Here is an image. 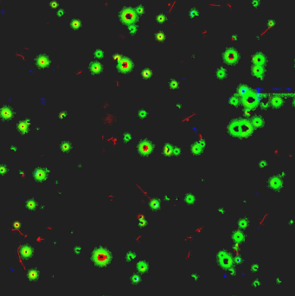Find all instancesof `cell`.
Masks as SVG:
<instances>
[{
	"mask_svg": "<svg viewBox=\"0 0 295 296\" xmlns=\"http://www.w3.org/2000/svg\"><path fill=\"white\" fill-rule=\"evenodd\" d=\"M112 260L111 253L105 248H98L94 250L92 255L93 262L101 268L106 267Z\"/></svg>",
	"mask_w": 295,
	"mask_h": 296,
	"instance_id": "obj_1",
	"label": "cell"
},
{
	"mask_svg": "<svg viewBox=\"0 0 295 296\" xmlns=\"http://www.w3.org/2000/svg\"><path fill=\"white\" fill-rule=\"evenodd\" d=\"M120 19L125 24H132L136 19V14L132 10L126 9L121 12Z\"/></svg>",
	"mask_w": 295,
	"mask_h": 296,
	"instance_id": "obj_2",
	"label": "cell"
},
{
	"mask_svg": "<svg viewBox=\"0 0 295 296\" xmlns=\"http://www.w3.org/2000/svg\"><path fill=\"white\" fill-rule=\"evenodd\" d=\"M226 59L228 60V62H234L235 61L237 60L238 57V53L233 49H228L224 54Z\"/></svg>",
	"mask_w": 295,
	"mask_h": 296,
	"instance_id": "obj_3",
	"label": "cell"
},
{
	"mask_svg": "<svg viewBox=\"0 0 295 296\" xmlns=\"http://www.w3.org/2000/svg\"><path fill=\"white\" fill-rule=\"evenodd\" d=\"M20 254L24 259H29L33 255V249L29 245H24L21 248Z\"/></svg>",
	"mask_w": 295,
	"mask_h": 296,
	"instance_id": "obj_4",
	"label": "cell"
},
{
	"mask_svg": "<svg viewBox=\"0 0 295 296\" xmlns=\"http://www.w3.org/2000/svg\"><path fill=\"white\" fill-rule=\"evenodd\" d=\"M136 268L140 274H145L149 269V264L145 261H140L137 263Z\"/></svg>",
	"mask_w": 295,
	"mask_h": 296,
	"instance_id": "obj_5",
	"label": "cell"
},
{
	"mask_svg": "<svg viewBox=\"0 0 295 296\" xmlns=\"http://www.w3.org/2000/svg\"><path fill=\"white\" fill-rule=\"evenodd\" d=\"M131 67H132L131 61L126 59L120 61L119 65V69L122 72H127L131 69Z\"/></svg>",
	"mask_w": 295,
	"mask_h": 296,
	"instance_id": "obj_6",
	"label": "cell"
},
{
	"mask_svg": "<svg viewBox=\"0 0 295 296\" xmlns=\"http://www.w3.org/2000/svg\"><path fill=\"white\" fill-rule=\"evenodd\" d=\"M27 277L31 281H36L39 277V271L37 270V268H31L27 273Z\"/></svg>",
	"mask_w": 295,
	"mask_h": 296,
	"instance_id": "obj_7",
	"label": "cell"
},
{
	"mask_svg": "<svg viewBox=\"0 0 295 296\" xmlns=\"http://www.w3.org/2000/svg\"><path fill=\"white\" fill-rule=\"evenodd\" d=\"M151 147L152 146L149 142H142L139 145V150L142 153L145 154V153H148L151 151Z\"/></svg>",
	"mask_w": 295,
	"mask_h": 296,
	"instance_id": "obj_8",
	"label": "cell"
},
{
	"mask_svg": "<svg viewBox=\"0 0 295 296\" xmlns=\"http://www.w3.org/2000/svg\"><path fill=\"white\" fill-rule=\"evenodd\" d=\"M36 62H37V65L41 68H44V67H47L48 64H49V60L48 58L45 56V55H40L37 60H36Z\"/></svg>",
	"mask_w": 295,
	"mask_h": 296,
	"instance_id": "obj_9",
	"label": "cell"
},
{
	"mask_svg": "<svg viewBox=\"0 0 295 296\" xmlns=\"http://www.w3.org/2000/svg\"><path fill=\"white\" fill-rule=\"evenodd\" d=\"M130 280H131V283H132L133 286H137V285H138V284L140 283V281H141V277H140V275H139L138 274L133 273V274H132Z\"/></svg>",
	"mask_w": 295,
	"mask_h": 296,
	"instance_id": "obj_10",
	"label": "cell"
},
{
	"mask_svg": "<svg viewBox=\"0 0 295 296\" xmlns=\"http://www.w3.org/2000/svg\"><path fill=\"white\" fill-rule=\"evenodd\" d=\"M46 177V173L44 170H37L35 173V178L37 180H43Z\"/></svg>",
	"mask_w": 295,
	"mask_h": 296,
	"instance_id": "obj_11",
	"label": "cell"
},
{
	"mask_svg": "<svg viewBox=\"0 0 295 296\" xmlns=\"http://www.w3.org/2000/svg\"><path fill=\"white\" fill-rule=\"evenodd\" d=\"M90 69L93 73H99L101 70V66L100 63L97 62H93L90 66Z\"/></svg>",
	"mask_w": 295,
	"mask_h": 296,
	"instance_id": "obj_12",
	"label": "cell"
},
{
	"mask_svg": "<svg viewBox=\"0 0 295 296\" xmlns=\"http://www.w3.org/2000/svg\"><path fill=\"white\" fill-rule=\"evenodd\" d=\"M135 258H136V254H135L134 252H132V251H130V252H128V253L126 254V257H125V261H126V262H132Z\"/></svg>",
	"mask_w": 295,
	"mask_h": 296,
	"instance_id": "obj_13",
	"label": "cell"
},
{
	"mask_svg": "<svg viewBox=\"0 0 295 296\" xmlns=\"http://www.w3.org/2000/svg\"><path fill=\"white\" fill-rule=\"evenodd\" d=\"M70 25H71V27H72L73 29L76 30V29H78V28L81 26V22H80L78 19H74V20H72V22L70 23Z\"/></svg>",
	"mask_w": 295,
	"mask_h": 296,
	"instance_id": "obj_14",
	"label": "cell"
},
{
	"mask_svg": "<svg viewBox=\"0 0 295 296\" xmlns=\"http://www.w3.org/2000/svg\"><path fill=\"white\" fill-rule=\"evenodd\" d=\"M2 116L5 117V116H7V119H9L11 116V110L9 108H3L2 109Z\"/></svg>",
	"mask_w": 295,
	"mask_h": 296,
	"instance_id": "obj_15",
	"label": "cell"
},
{
	"mask_svg": "<svg viewBox=\"0 0 295 296\" xmlns=\"http://www.w3.org/2000/svg\"><path fill=\"white\" fill-rule=\"evenodd\" d=\"M70 149V145L68 143H66V142H63L62 145H61V150L66 152V151H68Z\"/></svg>",
	"mask_w": 295,
	"mask_h": 296,
	"instance_id": "obj_16",
	"label": "cell"
},
{
	"mask_svg": "<svg viewBox=\"0 0 295 296\" xmlns=\"http://www.w3.org/2000/svg\"><path fill=\"white\" fill-rule=\"evenodd\" d=\"M156 37H157V39H158L159 41H161V42H162V41L165 39V35H164V33H162V32H159V33H157Z\"/></svg>",
	"mask_w": 295,
	"mask_h": 296,
	"instance_id": "obj_17",
	"label": "cell"
},
{
	"mask_svg": "<svg viewBox=\"0 0 295 296\" xmlns=\"http://www.w3.org/2000/svg\"><path fill=\"white\" fill-rule=\"evenodd\" d=\"M74 251H75L76 255H80L82 253V248L80 246H76L75 249H74Z\"/></svg>",
	"mask_w": 295,
	"mask_h": 296,
	"instance_id": "obj_18",
	"label": "cell"
},
{
	"mask_svg": "<svg viewBox=\"0 0 295 296\" xmlns=\"http://www.w3.org/2000/svg\"><path fill=\"white\" fill-rule=\"evenodd\" d=\"M252 5H253L254 7H258V6H259V5H260V2H259V1H257V2H256V0H253Z\"/></svg>",
	"mask_w": 295,
	"mask_h": 296,
	"instance_id": "obj_19",
	"label": "cell"
}]
</instances>
